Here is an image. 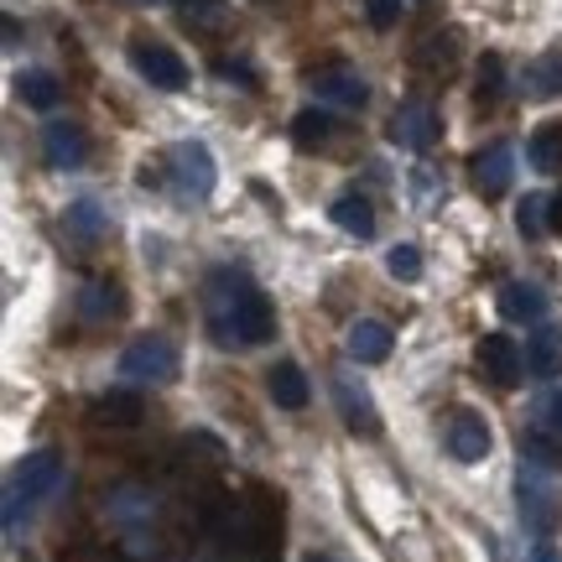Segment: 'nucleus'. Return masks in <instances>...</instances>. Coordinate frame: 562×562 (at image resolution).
Masks as SVG:
<instances>
[{
  "label": "nucleus",
  "mask_w": 562,
  "mask_h": 562,
  "mask_svg": "<svg viewBox=\"0 0 562 562\" xmlns=\"http://www.w3.org/2000/svg\"><path fill=\"white\" fill-rule=\"evenodd\" d=\"M58 484H63V459L53 453V448H42V453H32V459H21L16 469H11V484H5V537H21L26 516H32Z\"/></svg>",
  "instance_id": "1"
},
{
  "label": "nucleus",
  "mask_w": 562,
  "mask_h": 562,
  "mask_svg": "<svg viewBox=\"0 0 562 562\" xmlns=\"http://www.w3.org/2000/svg\"><path fill=\"white\" fill-rule=\"evenodd\" d=\"M516 505H521V521L547 537V531H558V490L547 484L542 463H526L521 459V474H516Z\"/></svg>",
  "instance_id": "2"
},
{
  "label": "nucleus",
  "mask_w": 562,
  "mask_h": 562,
  "mask_svg": "<svg viewBox=\"0 0 562 562\" xmlns=\"http://www.w3.org/2000/svg\"><path fill=\"white\" fill-rule=\"evenodd\" d=\"M121 370H125V381H140V385H167V381H178V349L167 339H136L131 349L121 355Z\"/></svg>",
  "instance_id": "3"
},
{
  "label": "nucleus",
  "mask_w": 562,
  "mask_h": 562,
  "mask_svg": "<svg viewBox=\"0 0 562 562\" xmlns=\"http://www.w3.org/2000/svg\"><path fill=\"white\" fill-rule=\"evenodd\" d=\"M131 63H136V74L151 83V89H167V94L188 89V63H182L167 42L136 37V42H131Z\"/></svg>",
  "instance_id": "4"
},
{
  "label": "nucleus",
  "mask_w": 562,
  "mask_h": 562,
  "mask_svg": "<svg viewBox=\"0 0 562 562\" xmlns=\"http://www.w3.org/2000/svg\"><path fill=\"white\" fill-rule=\"evenodd\" d=\"M307 89L318 94V104H334V110H364V100H370V83H364L360 68H349V63L318 68V74L307 79Z\"/></svg>",
  "instance_id": "5"
},
{
  "label": "nucleus",
  "mask_w": 562,
  "mask_h": 562,
  "mask_svg": "<svg viewBox=\"0 0 562 562\" xmlns=\"http://www.w3.org/2000/svg\"><path fill=\"white\" fill-rule=\"evenodd\" d=\"M172 172H178V188L182 193H193V199H209L214 182H220V167H214V157H209L203 140H182V146H172Z\"/></svg>",
  "instance_id": "6"
},
{
  "label": "nucleus",
  "mask_w": 562,
  "mask_h": 562,
  "mask_svg": "<svg viewBox=\"0 0 562 562\" xmlns=\"http://www.w3.org/2000/svg\"><path fill=\"white\" fill-rule=\"evenodd\" d=\"M474 360H480V375H490V381L501 385V391H510V385H521L526 349H516V344L505 339V334H484L480 349H474Z\"/></svg>",
  "instance_id": "7"
},
{
  "label": "nucleus",
  "mask_w": 562,
  "mask_h": 562,
  "mask_svg": "<svg viewBox=\"0 0 562 562\" xmlns=\"http://www.w3.org/2000/svg\"><path fill=\"white\" fill-rule=\"evenodd\" d=\"M438 136H442L438 110H432V104H422V100L402 104V110H396V121H391V140L406 146V151H427Z\"/></svg>",
  "instance_id": "8"
},
{
  "label": "nucleus",
  "mask_w": 562,
  "mask_h": 562,
  "mask_svg": "<svg viewBox=\"0 0 562 562\" xmlns=\"http://www.w3.org/2000/svg\"><path fill=\"white\" fill-rule=\"evenodd\" d=\"M469 178H474V188H480L484 199H501L505 188H510V178H516V151L505 140H490L480 157H474Z\"/></svg>",
  "instance_id": "9"
},
{
  "label": "nucleus",
  "mask_w": 562,
  "mask_h": 562,
  "mask_svg": "<svg viewBox=\"0 0 562 562\" xmlns=\"http://www.w3.org/2000/svg\"><path fill=\"white\" fill-rule=\"evenodd\" d=\"M448 453L459 463H480L490 453V422L480 412H453L448 417Z\"/></svg>",
  "instance_id": "10"
},
{
  "label": "nucleus",
  "mask_w": 562,
  "mask_h": 562,
  "mask_svg": "<svg viewBox=\"0 0 562 562\" xmlns=\"http://www.w3.org/2000/svg\"><path fill=\"white\" fill-rule=\"evenodd\" d=\"M42 151H47V161H53L58 172H74V167L89 161V136H83L74 121H53L42 131Z\"/></svg>",
  "instance_id": "11"
},
{
  "label": "nucleus",
  "mask_w": 562,
  "mask_h": 562,
  "mask_svg": "<svg viewBox=\"0 0 562 562\" xmlns=\"http://www.w3.org/2000/svg\"><path fill=\"white\" fill-rule=\"evenodd\" d=\"M334 396H339V412H344V422H349L355 432H364V438H375V432H381V412H375V402H370V391H364V385H355L349 375H339V381H334Z\"/></svg>",
  "instance_id": "12"
},
{
  "label": "nucleus",
  "mask_w": 562,
  "mask_h": 562,
  "mask_svg": "<svg viewBox=\"0 0 562 562\" xmlns=\"http://www.w3.org/2000/svg\"><path fill=\"white\" fill-rule=\"evenodd\" d=\"M526 370H531L537 381H552L562 370V334L552 323H537V328H531V339H526Z\"/></svg>",
  "instance_id": "13"
},
{
  "label": "nucleus",
  "mask_w": 562,
  "mask_h": 562,
  "mask_svg": "<svg viewBox=\"0 0 562 562\" xmlns=\"http://www.w3.org/2000/svg\"><path fill=\"white\" fill-rule=\"evenodd\" d=\"M140 417H146V402L136 391H104L89 406V422H100V427H140Z\"/></svg>",
  "instance_id": "14"
},
{
  "label": "nucleus",
  "mask_w": 562,
  "mask_h": 562,
  "mask_svg": "<svg viewBox=\"0 0 562 562\" xmlns=\"http://www.w3.org/2000/svg\"><path fill=\"white\" fill-rule=\"evenodd\" d=\"M501 313L510 323H531V328H537V323L547 318V292L537 281H510L501 292Z\"/></svg>",
  "instance_id": "15"
},
{
  "label": "nucleus",
  "mask_w": 562,
  "mask_h": 562,
  "mask_svg": "<svg viewBox=\"0 0 562 562\" xmlns=\"http://www.w3.org/2000/svg\"><path fill=\"white\" fill-rule=\"evenodd\" d=\"M125 313V292L115 281H83L79 292V318L89 323H115Z\"/></svg>",
  "instance_id": "16"
},
{
  "label": "nucleus",
  "mask_w": 562,
  "mask_h": 562,
  "mask_svg": "<svg viewBox=\"0 0 562 562\" xmlns=\"http://www.w3.org/2000/svg\"><path fill=\"white\" fill-rule=\"evenodd\" d=\"M349 355L360 364H381V360H391V328L385 323H375V318H360L355 328H349Z\"/></svg>",
  "instance_id": "17"
},
{
  "label": "nucleus",
  "mask_w": 562,
  "mask_h": 562,
  "mask_svg": "<svg viewBox=\"0 0 562 562\" xmlns=\"http://www.w3.org/2000/svg\"><path fill=\"white\" fill-rule=\"evenodd\" d=\"M271 402H277L281 412H302V406L313 402V391H307V375H302L292 360H281L277 370H271Z\"/></svg>",
  "instance_id": "18"
},
{
  "label": "nucleus",
  "mask_w": 562,
  "mask_h": 562,
  "mask_svg": "<svg viewBox=\"0 0 562 562\" xmlns=\"http://www.w3.org/2000/svg\"><path fill=\"white\" fill-rule=\"evenodd\" d=\"M526 94L531 100H562V47H547L542 58L526 68Z\"/></svg>",
  "instance_id": "19"
},
{
  "label": "nucleus",
  "mask_w": 562,
  "mask_h": 562,
  "mask_svg": "<svg viewBox=\"0 0 562 562\" xmlns=\"http://www.w3.org/2000/svg\"><path fill=\"white\" fill-rule=\"evenodd\" d=\"M334 224H339L344 235H355V240H370L375 235V209H370V199H360V193H344V199H334Z\"/></svg>",
  "instance_id": "20"
},
{
  "label": "nucleus",
  "mask_w": 562,
  "mask_h": 562,
  "mask_svg": "<svg viewBox=\"0 0 562 562\" xmlns=\"http://www.w3.org/2000/svg\"><path fill=\"white\" fill-rule=\"evenodd\" d=\"M63 229H68L74 240L94 245V240H104V235H110V220H104V209L94 199H79L68 214H63Z\"/></svg>",
  "instance_id": "21"
},
{
  "label": "nucleus",
  "mask_w": 562,
  "mask_h": 562,
  "mask_svg": "<svg viewBox=\"0 0 562 562\" xmlns=\"http://www.w3.org/2000/svg\"><path fill=\"white\" fill-rule=\"evenodd\" d=\"M16 94H21L26 104H32V110H53V104L63 100L58 79H53V74H42V68H32V74H21V79H16Z\"/></svg>",
  "instance_id": "22"
},
{
  "label": "nucleus",
  "mask_w": 562,
  "mask_h": 562,
  "mask_svg": "<svg viewBox=\"0 0 562 562\" xmlns=\"http://www.w3.org/2000/svg\"><path fill=\"white\" fill-rule=\"evenodd\" d=\"M531 167L537 172H558L562 167V125H542V131H531Z\"/></svg>",
  "instance_id": "23"
},
{
  "label": "nucleus",
  "mask_w": 562,
  "mask_h": 562,
  "mask_svg": "<svg viewBox=\"0 0 562 562\" xmlns=\"http://www.w3.org/2000/svg\"><path fill=\"white\" fill-rule=\"evenodd\" d=\"M328 136H334V115L328 110H302L297 121H292V140L297 146H323Z\"/></svg>",
  "instance_id": "24"
},
{
  "label": "nucleus",
  "mask_w": 562,
  "mask_h": 562,
  "mask_svg": "<svg viewBox=\"0 0 562 562\" xmlns=\"http://www.w3.org/2000/svg\"><path fill=\"white\" fill-rule=\"evenodd\" d=\"M547 220H552V203H547L542 193H526L521 209H516V229H521L526 240H537V235L547 229Z\"/></svg>",
  "instance_id": "25"
},
{
  "label": "nucleus",
  "mask_w": 562,
  "mask_h": 562,
  "mask_svg": "<svg viewBox=\"0 0 562 562\" xmlns=\"http://www.w3.org/2000/svg\"><path fill=\"white\" fill-rule=\"evenodd\" d=\"M385 266H391V277H396V281H417L422 277V250H417V245H391Z\"/></svg>",
  "instance_id": "26"
},
{
  "label": "nucleus",
  "mask_w": 562,
  "mask_h": 562,
  "mask_svg": "<svg viewBox=\"0 0 562 562\" xmlns=\"http://www.w3.org/2000/svg\"><path fill=\"white\" fill-rule=\"evenodd\" d=\"M521 459L526 463H542V469H558V463H562V448H552V438H542V432H531V438L521 442Z\"/></svg>",
  "instance_id": "27"
},
{
  "label": "nucleus",
  "mask_w": 562,
  "mask_h": 562,
  "mask_svg": "<svg viewBox=\"0 0 562 562\" xmlns=\"http://www.w3.org/2000/svg\"><path fill=\"white\" fill-rule=\"evenodd\" d=\"M501 83H505L501 53H484V63H480V100H495V94H501Z\"/></svg>",
  "instance_id": "28"
},
{
  "label": "nucleus",
  "mask_w": 562,
  "mask_h": 562,
  "mask_svg": "<svg viewBox=\"0 0 562 562\" xmlns=\"http://www.w3.org/2000/svg\"><path fill=\"white\" fill-rule=\"evenodd\" d=\"M364 16H370V26H396L402 21V0H364Z\"/></svg>",
  "instance_id": "29"
},
{
  "label": "nucleus",
  "mask_w": 562,
  "mask_h": 562,
  "mask_svg": "<svg viewBox=\"0 0 562 562\" xmlns=\"http://www.w3.org/2000/svg\"><path fill=\"white\" fill-rule=\"evenodd\" d=\"M220 79H229V83H245V89H250V68H245V63H220Z\"/></svg>",
  "instance_id": "30"
},
{
  "label": "nucleus",
  "mask_w": 562,
  "mask_h": 562,
  "mask_svg": "<svg viewBox=\"0 0 562 562\" xmlns=\"http://www.w3.org/2000/svg\"><path fill=\"white\" fill-rule=\"evenodd\" d=\"M526 562H562V552H558V547H552V542H537V547H531V558H526Z\"/></svg>",
  "instance_id": "31"
},
{
  "label": "nucleus",
  "mask_w": 562,
  "mask_h": 562,
  "mask_svg": "<svg viewBox=\"0 0 562 562\" xmlns=\"http://www.w3.org/2000/svg\"><path fill=\"white\" fill-rule=\"evenodd\" d=\"M547 422L562 432V391H552V396H547Z\"/></svg>",
  "instance_id": "32"
},
{
  "label": "nucleus",
  "mask_w": 562,
  "mask_h": 562,
  "mask_svg": "<svg viewBox=\"0 0 562 562\" xmlns=\"http://www.w3.org/2000/svg\"><path fill=\"white\" fill-rule=\"evenodd\" d=\"M552 229H558V235H562V193H558V199H552Z\"/></svg>",
  "instance_id": "33"
},
{
  "label": "nucleus",
  "mask_w": 562,
  "mask_h": 562,
  "mask_svg": "<svg viewBox=\"0 0 562 562\" xmlns=\"http://www.w3.org/2000/svg\"><path fill=\"white\" fill-rule=\"evenodd\" d=\"M140 5H161V0H140Z\"/></svg>",
  "instance_id": "34"
},
{
  "label": "nucleus",
  "mask_w": 562,
  "mask_h": 562,
  "mask_svg": "<svg viewBox=\"0 0 562 562\" xmlns=\"http://www.w3.org/2000/svg\"><path fill=\"white\" fill-rule=\"evenodd\" d=\"M307 562H323V558H307Z\"/></svg>",
  "instance_id": "35"
}]
</instances>
